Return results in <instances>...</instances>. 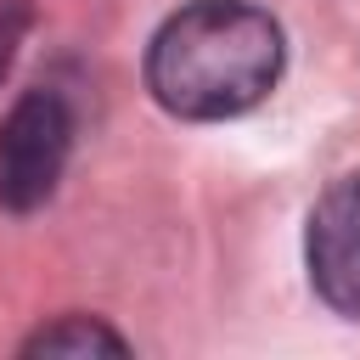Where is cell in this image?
<instances>
[{"instance_id":"277c9868","label":"cell","mask_w":360,"mask_h":360,"mask_svg":"<svg viewBox=\"0 0 360 360\" xmlns=\"http://www.w3.org/2000/svg\"><path fill=\"white\" fill-rule=\"evenodd\" d=\"M90 349L124 354L129 343H124L112 326L90 321V315H68V321H51V326H39V332L22 343V354H90Z\"/></svg>"},{"instance_id":"6da1fadb","label":"cell","mask_w":360,"mask_h":360,"mask_svg":"<svg viewBox=\"0 0 360 360\" xmlns=\"http://www.w3.org/2000/svg\"><path fill=\"white\" fill-rule=\"evenodd\" d=\"M287 62L281 22L253 0H191L146 45V90L163 112L214 124L259 107Z\"/></svg>"},{"instance_id":"7a4b0ae2","label":"cell","mask_w":360,"mask_h":360,"mask_svg":"<svg viewBox=\"0 0 360 360\" xmlns=\"http://www.w3.org/2000/svg\"><path fill=\"white\" fill-rule=\"evenodd\" d=\"M73 152V107L62 90H22L0 124V208L34 214Z\"/></svg>"},{"instance_id":"5b68a950","label":"cell","mask_w":360,"mask_h":360,"mask_svg":"<svg viewBox=\"0 0 360 360\" xmlns=\"http://www.w3.org/2000/svg\"><path fill=\"white\" fill-rule=\"evenodd\" d=\"M22 22H28V6L22 0H0V73L11 68V51L22 39Z\"/></svg>"},{"instance_id":"3957f363","label":"cell","mask_w":360,"mask_h":360,"mask_svg":"<svg viewBox=\"0 0 360 360\" xmlns=\"http://www.w3.org/2000/svg\"><path fill=\"white\" fill-rule=\"evenodd\" d=\"M304 264H309V287L321 292V304L360 321V169L332 180L321 202L309 208Z\"/></svg>"}]
</instances>
